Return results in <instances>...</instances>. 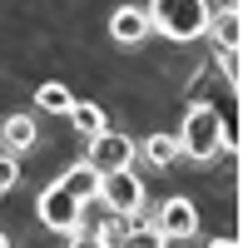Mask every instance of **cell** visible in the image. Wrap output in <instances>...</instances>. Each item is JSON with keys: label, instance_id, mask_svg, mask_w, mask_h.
Listing matches in <instances>:
<instances>
[{"label": "cell", "instance_id": "obj_1", "mask_svg": "<svg viewBox=\"0 0 248 248\" xmlns=\"http://www.w3.org/2000/svg\"><path fill=\"white\" fill-rule=\"evenodd\" d=\"M229 124H223V114L214 105H189V114H184V129H179V154L194 159V164H214L223 149H229Z\"/></svg>", "mask_w": 248, "mask_h": 248}, {"label": "cell", "instance_id": "obj_2", "mask_svg": "<svg viewBox=\"0 0 248 248\" xmlns=\"http://www.w3.org/2000/svg\"><path fill=\"white\" fill-rule=\"evenodd\" d=\"M149 30H159L164 40H199L209 30V0H149Z\"/></svg>", "mask_w": 248, "mask_h": 248}, {"label": "cell", "instance_id": "obj_3", "mask_svg": "<svg viewBox=\"0 0 248 248\" xmlns=\"http://www.w3.org/2000/svg\"><path fill=\"white\" fill-rule=\"evenodd\" d=\"M94 203H105L114 218H134V214H144V179L129 169V164H124V169L99 174V194H94Z\"/></svg>", "mask_w": 248, "mask_h": 248}, {"label": "cell", "instance_id": "obj_4", "mask_svg": "<svg viewBox=\"0 0 248 248\" xmlns=\"http://www.w3.org/2000/svg\"><path fill=\"white\" fill-rule=\"evenodd\" d=\"M90 144V164L99 174H109V169H124V164H134V139L129 134H114L109 124L99 129L94 139H85Z\"/></svg>", "mask_w": 248, "mask_h": 248}, {"label": "cell", "instance_id": "obj_5", "mask_svg": "<svg viewBox=\"0 0 248 248\" xmlns=\"http://www.w3.org/2000/svg\"><path fill=\"white\" fill-rule=\"evenodd\" d=\"M40 223H45V229H55V233H70L75 229V218H79V199L65 189V184H50L45 194H40Z\"/></svg>", "mask_w": 248, "mask_h": 248}, {"label": "cell", "instance_id": "obj_6", "mask_svg": "<svg viewBox=\"0 0 248 248\" xmlns=\"http://www.w3.org/2000/svg\"><path fill=\"white\" fill-rule=\"evenodd\" d=\"M159 243H179V238H194L199 233V209L189 199H164V209H159Z\"/></svg>", "mask_w": 248, "mask_h": 248}, {"label": "cell", "instance_id": "obj_7", "mask_svg": "<svg viewBox=\"0 0 248 248\" xmlns=\"http://www.w3.org/2000/svg\"><path fill=\"white\" fill-rule=\"evenodd\" d=\"M109 35L119 40V45H139V40L149 35V10L144 5H119L109 15Z\"/></svg>", "mask_w": 248, "mask_h": 248}, {"label": "cell", "instance_id": "obj_8", "mask_svg": "<svg viewBox=\"0 0 248 248\" xmlns=\"http://www.w3.org/2000/svg\"><path fill=\"white\" fill-rule=\"evenodd\" d=\"M203 35H214L218 50H243V10H238V0L229 10H218V20L209 15V30H203Z\"/></svg>", "mask_w": 248, "mask_h": 248}, {"label": "cell", "instance_id": "obj_9", "mask_svg": "<svg viewBox=\"0 0 248 248\" xmlns=\"http://www.w3.org/2000/svg\"><path fill=\"white\" fill-rule=\"evenodd\" d=\"M60 184H65L79 203H90V199L99 194V169H94L90 159H79V164H70V169H65V179H60Z\"/></svg>", "mask_w": 248, "mask_h": 248}, {"label": "cell", "instance_id": "obj_10", "mask_svg": "<svg viewBox=\"0 0 248 248\" xmlns=\"http://www.w3.org/2000/svg\"><path fill=\"white\" fill-rule=\"evenodd\" d=\"M65 114H70V124H75V134H79V139H94V134L109 124V119H105V109H99V105H90V99H75Z\"/></svg>", "mask_w": 248, "mask_h": 248}, {"label": "cell", "instance_id": "obj_11", "mask_svg": "<svg viewBox=\"0 0 248 248\" xmlns=\"http://www.w3.org/2000/svg\"><path fill=\"white\" fill-rule=\"evenodd\" d=\"M0 139H5L10 154H25L30 144H35V119L30 114H10L5 124H0Z\"/></svg>", "mask_w": 248, "mask_h": 248}, {"label": "cell", "instance_id": "obj_12", "mask_svg": "<svg viewBox=\"0 0 248 248\" xmlns=\"http://www.w3.org/2000/svg\"><path fill=\"white\" fill-rule=\"evenodd\" d=\"M144 159H149L154 169H169L179 159V134H149L144 139Z\"/></svg>", "mask_w": 248, "mask_h": 248}, {"label": "cell", "instance_id": "obj_13", "mask_svg": "<svg viewBox=\"0 0 248 248\" xmlns=\"http://www.w3.org/2000/svg\"><path fill=\"white\" fill-rule=\"evenodd\" d=\"M35 105L45 109V114H65V109L75 105V94L60 85V79H50V85H40V90H35Z\"/></svg>", "mask_w": 248, "mask_h": 248}, {"label": "cell", "instance_id": "obj_14", "mask_svg": "<svg viewBox=\"0 0 248 248\" xmlns=\"http://www.w3.org/2000/svg\"><path fill=\"white\" fill-rule=\"evenodd\" d=\"M15 179H20V164H15V154H0V194H5Z\"/></svg>", "mask_w": 248, "mask_h": 248}, {"label": "cell", "instance_id": "obj_15", "mask_svg": "<svg viewBox=\"0 0 248 248\" xmlns=\"http://www.w3.org/2000/svg\"><path fill=\"white\" fill-rule=\"evenodd\" d=\"M5 243H10V238H5V229H0V248H5Z\"/></svg>", "mask_w": 248, "mask_h": 248}]
</instances>
